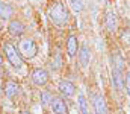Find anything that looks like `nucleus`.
I'll return each mask as SVG.
<instances>
[{"label":"nucleus","mask_w":130,"mask_h":114,"mask_svg":"<svg viewBox=\"0 0 130 114\" xmlns=\"http://www.w3.org/2000/svg\"><path fill=\"white\" fill-rule=\"evenodd\" d=\"M126 90H127V93L130 94V72H127V75H126Z\"/></svg>","instance_id":"a211bd4d"},{"label":"nucleus","mask_w":130,"mask_h":114,"mask_svg":"<svg viewBox=\"0 0 130 114\" xmlns=\"http://www.w3.org/2000/svg\"><path fill=\"white\" fill-rule=\"evenodd\" d=\"M53 96L48 93V91H42L41 93V104L45 107V105H52V102H53Z\"/></svg>","instance_id":"dca6fc26"},{"label":"nucleus","mask_w":130,"mask_h":114,"mask_svg":"<svg viewBox=\"0 0 130 114\" xmlns=\"http://www.w3.org/2000/svg\"><path fill=\"white\" fill-rule=\"evenodd\" d=\"M59 91L67 97H71L76 94V85L70 81H61L59 82Z\"/></svg>","instance_id":"423d86ee"},{"label":"nucleus","mask_w":130,"mask_h":114,"mask_svg":"<svg viewBox=\"0 0 130 114\" xmlns=\"http://www.w3.org/2000/svg\"><path fill=\"white\" fill-rule=\"evenodd\" d=\"M20 114H32V113H29V111H21Z\"/></svg>","instance_id":"6ab92c4d"},{"label":"nucleus","mask_w":130,"mask_h":114,"mask_svg":"<svg viewBox=\"0 0 130 114\" xmlns=\"http://www.w3.org/2000/svg\"><path fill=\"white\" fill-rule=\"evenodd\" d=\"M14 14V8L8 2H0V18L2 20H9Z\"/></svg>","instance_id":"f8f14e48"},{"label":"nucleus","mask_w":130,"mask_h":114,"mask_svg":"<svg viewBox=\"0 0 130 114\" xmlns=\"http://www.w3.org/2000/svg\"><path fill=\"white\" fill-rule=\"evenodd\" d=\"M3 52L8 58V61L11 62V66L17 70H20L23 67V59H21V55L18 53V50L11 44V43H5L3 44Z\"/></svg>","instance_id":"f03ea898"},{"label":"nucleus","mask_w":130,"mask_h":114,"mask_svg":"<svg viewBox=\"0 0 130 114\" xmlns=\"http://www.w3.org/2000/svg\"><path fill=\"white\" fill-rule=\"evenodd\" d=\"M2 62H3V59H2V55H0V66H2Z\"/></svg>","instance_id":"aec40b11"},{"label":"nucleus","mask_w":130,"mask_h":114,"mask_svg":"<svg viewBox=\"0 0 130 114\" xmlns=\"http://www.w3.org/2000/svg\"><path fill=\"white\" fill-rule=\"evenodd\" d=\"M79 100V108H80V114H89V108H88V100L83 94H79L77 97Z\"/></svg>","instance_id":"2eb2a0df"},{"label":"nucleus","mask_w":130,"mask_h":114,"mask_svg":"<svg viewBox=\"0 0 130 114\" xmlns=\"http://www.w3.org/2000/svg\"><path fill=\"white\" fill-rule=\"evenodd\" d=\"M68 3H70L73 11H76V12H82L83 11V2L82 0H68Z\"/></svg>","instance_id":"f3484780"},{"label":"nucleus","mask_w":130,"mask_h":114,"mask_svg":"<svg viewBox=\"0 0 130 114\" xmlns=\"http://www.w3.org/2000/svg\"><path fill=\"white\" fill-rule=\"evenodd\" d=\"M112 85L117 90H123L124 88V78H123V72H120L118 69H112Z\"/></svg>","instance_id":"1a4fd4ad"},{"label":"nucleus","mask_w":130,"mask_h":114,"mask_svg":"<svg viewBox=\"0 0 130 114\" xmlns=\"http://www.w3.org/2000/svg\"><path fill=\"white\" fill-rule=\"evenodd\" d=\"M94 110H95V114H107L106 102L103 96H94Z\"/></svg>","instance_id":"4468645a"},{"label":"nucleus","mask_w":130,"mask_h":114,"mask_svg":"<svg viewBox=\"0 0 130 114\" xmlns=\"http://www.w3.org/2000/svg\"><path fill=\"white\" fill-rule=\"evenodd\" d=\"M106 28H107L110 32H115L117 28H118L117 15H115V12H112V11H107V12H106Z\"/></svg>","instance_id":"ddd939ff"},{"label":"nucleus","mask_w":130,"mask_h":114,"mask_svg":"<svg viewBox=\"0 0 130 114\" xmlns=\"http://www.w3.org/2000/svg\"><path fill=\"white\" fill-rule=\"evenodd\" d=\"M36 52H38V47H36V44H35L33 40L26 38V40L20 41V53L24 55L26 58H29V59L33 58L36 55Z\"/></svg>","instance_id":"7ed1b4c3"},{"label":"nucleus","mask_w":130,"mask_h":114,"mask_svg":"<svg viewBox=\"0 0 130 114\" xmlns=\"http://www.w3.org/2000/svg\"><path fill=\"white\" fill-rule=\"evenodd\" d=\"M77 49H79V41L74 35H70L68 41H67V52H68V56H76L77 53Z\"/></svg>","instance_id":"9b49d317"},{"label":"nucleus","mask_w":130,"mask_h":114,"mask_svg":"<svg viewBox=\"0 0 130 114\" xmlns=\"http://www.w3.org/2000/svg\"><path fill=\"white\" fill-rule=\"evenodd\" d=\"M52 111H53V114H67L68 113V108H67V104L64 102V99L55 97L53 102H52Z\"/></svg>","instance_id":"0eeeda50"},{"label":"nucleus","mask_w":130,"mask_h":114,"mask_svg":"<svg viewBox=\"0 0 130 114\" xmlns=\"http://www.w3.org/2000/svg\"><path fill=\"white\" fill-rule=\"evenodd\" d=\"M5 94H6V97H9V99L18 96V94H20V85H18L17 82H14V81H8L6 85H5Z\"/></svg>","instance_id":"6e6552de"},{"label":"nucleus","mask_w":130,"mask_h":114,"mask_svg":"<svg viewBox=\"0 0 130 114\" xmlns=\"http://www.w3.org/2000/svg\"><path fill=\"white\" fill-rule=\"evenodd\" d=\"M48 18H50L55 24H65V23H68V20H70V12H68V9H67V6H65L64 3L58 2V3H55V5L50 8V11H48Z\"/></svg>","instance_id":"f257e3e1"},{"label":"nucleus","mask_w":130,"mask_h":114,"mask_svg":"<svg viewBox=\"0 0 130 114\" xmlns=\"http://www.w3.org/2000/svg\"><path fill=\"white\" fill-rule=\"evenodd\" d=\"M32 81L35 85L42 87V85H45L48 82V73L44 69H35L32 73Z\"/></svg>","instance_id":"20e7f679"},{"label":"nucleus","mask_w":130,"mask_h":114,"mask_svg":"<svg viewBox=\"0 0 130 114\" xmlns=\"http://www.w3.org/2000/svg\"><path fill=\"white\" fill-rule=\"evenodd\" d=\"M79 61L82 64V67H86L91 61V52H89V47L86 44H82L80 47V52H79Z\"/></svg>","instance_id":"9d476101"},{"label":"nucleus","mask_w":130,"mask_h":114,"mask_svg":"<svg viewBox=\"0 0 130 114\" xmlns=\"http://www.w3.org/2000/svg\"><path fill=\"white\" fill-rule=\"evenodd\" d=\"M8 29H9V32H11L12 35L20 37V35H23V34H24L26 26H24V23H23V21H20V20H11V23H9Z\"/></svg>","instance_id":"39448f33"}]
</instances>
